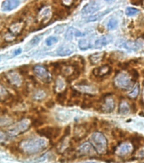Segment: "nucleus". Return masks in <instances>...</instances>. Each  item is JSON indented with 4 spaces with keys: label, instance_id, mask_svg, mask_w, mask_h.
<instances>
[{
    "label": "nucleus",
    "instance_id": "obj_1",
    "mask_svg": "<svg viewBox=\"0 0 144 163\" xmlns=\"http://www.w3.org/2000/svg\"><path fill=\"white\" fill-rule=\"evenodd\" d=\"M48 145V141L44 139L33 138L25 140L20 142L19 148L27 154H35L44 150Z\"/></svg>",
    "mask_w": 144,
    "mask_h": 163
},
{
    "label": "nucleus",
    "instance_id": "obj_2",
    "mask_svg": "<svg viewBox=\"0 0 144 163\" xmlns=\"http://www.w3.org/2000/svg\"><path fill=\"white\" fill-rule=\"evenodd\" d=\"M90 143L95 149L97 153L103 155L108 151V141L106 137L101 132H93L90 137Z\"/></svg>",
    "mask_w": 144,
    "mask_h": 163
},
{
    "label": "nucleus",
    "instance_id": "obj_3",
    "mask_svg": "<svg viewBox=\"0 0 144 163\" xmlns=\"http://www.w3.org/2000/svg\"><path fill=\"white\" fill-rule=\"evenodd\" d=\"M115 86L118 87L119 89L124 90H127L129 89H131L133 85V79L129 75L126 73H119L115 77Z\"/></svg>",
    "mask_w": 144,
    "mask_h": 163
},
{
    "label": "nucleus",
    "instance_id": "obj_4",
    "mask_svg": "<svg viewBox=\"0 0 144 163\" xmlns=\"http://www.w3.org/2000/svg\"><path fill=\"white\" fill-rule=\"evenodd\" d=\"M30 127V122L26 119H23L19 121V123L15 124L14 126H12L10 129L8 130L7 134L10 137H15L18 134L25 132L26 129H28Z\"/></svg>",
    "mask_w": 144,
    "mask_h": 163
},
{
    "label": "nucleus",
    "instance_id": "obj_5",
    "mask_svg": "<svg viewBox=\"0 0 144 163\" xmlns=\"http://www.w3.org/2000/svg\"><path fill=\"white\" fill-rule=\"evenodd\" d=\"M33 71L38 78L46 84H49L52 80V76L48 73V71L42 65H37L33 68Z\"/></svg>",
    "mask_w": 144,
    "mask_h": 163
},
{
    "label": "nucleus",
    "instance_id": "obj_6",
    "mask_svg": "<svg viewBox=\"0 0 144 163\" xmlns=\"http://www.w3.org/2000/svg\"><path fill=\"white\" fill-rule=\"evenodd\" d=\"M96 151L90 142H85L78 148V154L82 156H93L96 155Z\"/></svg>",
    "mask_w": 144,
    "mask_h": 163
},
{
    "label": "nucleus",
    "instance_id": "obj_7",
    "mask_svg": "<svg viewBox=\"0 0 144 163\" xmlns=\"http://www.w3.org/2000/svg\"><path fill=\"white\" fill-rule=\"evenodd\" d=\"M115 107V100L111 96L104 97L103 102H101L100 109L102 110L103 113H109L114 111Z\"/></svg>",
    "mask_w": 144,
    "mask_h": 163
},
{
    "label": "nucleus",
    "instance_id": "obj_8",
    "mask_svg": "<svg viewBox=\"0 0 144 163\" xmlns=\"http://www.w3.org/2000/svg\"><path fill=\"white\" fill-rule=\"evenodd\" d=\"M118 47L125 49L127 52H136L138 49L141 48V45L136 42V41H125L124 42H120L117 45Z\"/></svg>",
    "mask_w": 144,
    "mask_h": 163
},
{
    "label": "nucleus",
    "instance_id": "obj_9",
    "mask_svg": "<svg viewBox=\"0 0 144 163\" xmlns=\"http://www.w3.org/2000/svg\"><path fill=\"white\" fill-rule=\"evenodd\" d=\"M38 134L42 137L48 138V139H52V138H56L58 134L56 132H59L58 130H56L55 128H52V127H47V128H43L42 129H39L37 131Z\"/></svg>",
    "mask_w": 144,
    "mask_h": 163
},
{
    "label": "nucleus",
    "instance_id": "obj_10",
    "mask_svg": "<svg viewBox=\"0 0 144 163\" xmlns=\"http://www.w3.org/2000/svg\"><path fill=\"white\" fill-rule=\"evenodd\" d=\"M133 150V146L130 143H122L116 149V154L120 156H125L130 153H131Z\"/></svg>",
    "mask_w": 144,
    "mask_h": 163
},
{
    "label": "nucleus",
    "instance_id": "obj_11",
    "mask_svg": "<svg viewBox=\"0 0 144 163\" xmlns=\"http://www.w3.org/2000/svg\"><path fill=\"white\" fill-rule=\"evenodd\" d=\"M7 79L8 82L10 85H13L15 86H19L21 85V78L19 76V74H17L16 72H15L14 70H11L10 72L7 73Z\"/></svg>",
    "mask_w": 144,
    "mask_h": 163
},
{
    "label": "nucleus",
    "instance_id": "obj_12",
    "mask_svg": "<svg viewBox=\"0 0 144 163\" xmlns=\"http://www.w3.org/2000/svg\"><path fill=\"white\" fill-rule=\"evenodd\" d=\"M88 134V128H86L85 125L77 124L75 126V140H80L81 139H84Z\"/></svg>",
    "mask_w": 144,
    "mask_h": 163
},
{
    "label": "nucleus",
    "instance_id": "obj_13",
    "mask_svg": "<svg viewBox=\"0 0 144 163\" xmlns=\"http://www.w3.org/2000/svg\"><path fill=\"white\" fill-rule=\"evenodd\" d=\"M99 7H100V5H99L98 3L92 1L90 3H86V5L83 7V9L81 10V13L83 15H91V14H93L99 10Z\"/></svg>",
    "mask_w": 144,
    "mask_h": 163
},
{
    "label": "nucleus",
    "instance_id": "obj_14",
    "mask_svg": "<svg viewBox=\"0 0 144 163\" xmlns=\"http://www.w3.org/2000/svg\"><path fill=\"white\" fill-rule=\"evenodd\" d=\"M111 67L109 65H104L99 68H96L93 70V75L96 77H104L109 75L111 73Z\"/></svg>",
    "mask_w": 144,
    "mask_h": 163
},
{
    "label": "nucleus",
    "instance_id": "obj_15",
    "mask_svg": "<svg viewBox=\"0 0 144 163\" xmlns=\"http://www.w3.org/2000/svg\"><path fill=\"white\" fill-rule=\"evenodd\" d=\"M20 4V1H3L1 5L3 11H11L16 9Z\"/></svg>",
    "mask_w": 144,
    "mask_h": 163
},
{
    "label": "nucleus",
    "instance_id": "obj_16",
    "mask_svg": "<svg viewBox=\"0 0 144 163\" xmlns=\"http://www.w3.org/2000/svg\"><path fill=\"white\" fill-rule=\"evenodd\" d=\"M113 41V38L110 36H103L100 38L95 41V48H101L105 47L109 43H110Z\"/></svg>",
    "mask_w": 144,
    "mask_h": 163
},
{
    "label": "nucleus",
    "instance_id": "obj_17",
    "mask_svg": "<svg viewBox=\"0 0 144 163\" xmlns=\"http://www.w3.org/2000/svg\"><path fill=\"white\" fill-rule=\"evenodd\" d=\"M105 57V52H97L94 54H92L89 56V60H90V63L93 65L95 64H100L104 58Z\"/></svg>",
    "mask_w": 144,
    "mask_h": 163
},
{
    "label": "nucleus",
    "instance_id": "obj_18",
    "mask_svg": "<svg viewBox=\"0 0 144 163\" xmlns=\"http://www.w3.org/2000/svg\"><path fill=\"white\" fill-rule=\"evenodd\" d=\"M131 112V105L126 101H121L119 105V113L120 114H128Z\"/></svg>",
    "mask_w": 144,
    "mask_h": 163
},
{
    "label": "nucleus",
    "instance_id": "obj_19",
    "mask_svg": "<svg viewBox=\"0 0 144 163\" xmlns=\"http://www.w3.org/2000/svg\"><path fill=\"white\" fill-rule=\"evenodd\" d=\"M10 95L9 91L3 85L0 84V102H5L10 99Z\"/></svg>",
    "mask_w": 144,
    "mask_h": 163
},
{
    "label": "nucleus",
    "instance_id": "obj_20",
    "mask_svg": "<svg viewBox=\"0 0 144 163\" xmlns=\"http://www.w3.org/2000/svg\"><path fill=\"white\" fill-rule=\"evenodd\" d=\"M139 93H140V87H139V86L136 84V85L132 88V90L128 93V97H129L130 99L135 100V99L137 98V96L139 95Z\"/></svg>",
    "mask_w": 144,
    "mask_h": 163
},
{
    "label": "nucleus",
    "instance_id": "obj_21",
    "mask_svg": "<svg viewBox=\"0 0 144 163\" xmlns=\"http://www.w3.org/2000/svg\"><path fill=\"white\" fill-rule=\"evenodd\" d=\"M78 47L81 50H83V51H86L87 49L92 48V44L90 41H88L86 39H82V40H80L79 42H78Z\"/></svg>",
    "mask_w": 144,
    "mask_h": 163
},
{
    "label": "nucleus",
    "instance_id": "obj_22",
    "mask_svg": "<svg viewBox=\"0 0 144 163\" xmlns=\"http://www.w3.org/2000/svg\"><path fill=\"white\" fill-rule=\"evenodd\" d=\"M111 10H106V11H104V12H101V13H98V14H96V15H91L90 17H88V19H87V21H89V22H93V21H97V20H98L99 19H101L104 15L106 14H108L109 12H110Z\"/></svg>",
    "mask_w": 144,
    "mask_h": 163
},
{
    "label": "nucleus",
    "instance_id": "obj_23",
    "mask_svg": "<svg viewBox=\"0 0 144 163\" xmlns=\"http://www.w3.org/2000/svg\"><path fill=\"white\" fill-rule=\"evenodd\" d=\"M72 52H73L72 50H70V48H65V47L59 48L56 52L57 55H58V56H69V55L72 54Z\"/></svg>",
    "mask_w": 144,
    "mask_h": 163
},
{
    "label": "nucleus",
    "instance_id": "obj_24",
    "mask_svg": "<svg viewBox=\"0 0 144 163\" xmlns=\"http://www.w3.org/2000/svg\"><path fill=\"white\" fill-rule=\"evenodd\" d=\"M67 92H68V89H65L64 91L58 93L56 96V101L59 104H64L65 100H66V96H67Z\"/></svg>",
    "mask_w": 144,
    "mask_h": 163
},
{
    "label": "nucleus",
    "instance_id": "obj_25",
    "mask_svg": "<svg viewBox=\"0 0 144 163\" xmlns=\"http://www.w3.org/2000/svg\"><path fill=\"white\" fill-rule=\"evenodd\" d=\"M118 26V21L117 19L115 18H112L109 20L108 24H107V29L109 30H115Z\"/></svg>",
    "mask_w": 144,
    "mask_h": 163
},
{
    "label": "nucleus",
    "instance_id": "obj_26",
    "mask_svg": "<svg viewBox=\"0 0 144 163\" xmlns=\"http://www.w3.org/2000/svg\"><path fill=\"white\" fill-rule=\"evenodd\" d=\"M46 93L43 90H38L35 94H34V99L37 101H42L46 97Z\"/></svg>",
    "mask_w": 144,
    "mask_h": 163
},
{
    "label": "nucleus",
    "instance_id": "obj_27",
    "mask_svg": "<svg viewBox=\"0 0 144 163\" xmlns=\"http://www.w3.org/2000/svg\"><path fill=\"white\" fill-rule=\"evenodd\" d=\"M138 13H139V10L137 9H135V8H131V7H128L125 10V15L127 16H133Z\"/></svg>",
    "mask_w": 144,
    "mask_h": 163
},
{
    "label": "nucleus",
    "instance_id": "obj_28",
    "mask_svg": "<svg viewBox=\"0 0 144 163\" xmlns=\"http://www.w3.org/2000/svg\"><path fill=\"white\" fill-rule=\"evenodd\" d=\"M74 33H75V29L70 27L67 30L65 35V38L68 40V41H71L73 38V36H74Z\"/></svg>",
    "mask_w": 144,
    "mask_h": 163
},
{
    "label": "nucleus",
    "instance_id": "obj_29",
    "mask_svg": "<svg viewBox=\"0 0 144 163\" xmlns=\"http://www.w3.org/2000/svg\"><path fill=\"white\" fill-rule=\"evenodd\" d=\"M58 41V38L55 37H49L45 40V43L47 46H52L54 44H55Z\"/></svg>",
    "mask_w": 144,
    "mask_h": 163
},
{
    "label": "nucleus",
    "instance_id": "obj_30",
    "mask_svg": "<svg viewBox=\"0 0 144 163\" xmlns=\"http://www.w3.org/2000/svg\"><path fill=\"white\" fill-rule=\"evenodd\" d=\"M113 134H114V136H115V138L116 137L124 138V136H125V133L122 130H120V129H115V130H113Z\"/></svg>",
    "mask_w": 144,
    "mask_h": 163
},
{
    "label": "nucleus",
    "instance_id": "obj_31",
    "mask_svg": "<svg viewBox=\"0 0 144 163\" xmlns=\"http://www.w3.org/2000/svg\"><path fill=\"white\" fill-rule=\"evenodd\" d=\"M42 35H38V36L34 37L30 41V44H31V45H37L39 41H40V40L42 38Z\"/></svg>",
    "mask_w": 144,
    "mask_h": 163
},
{
    "label": "nucleus",
    "instance_id": "obj_32",
    "mask_svg": "<svg viewBox=\"0 0 144 163\" xmlns=\"http://www.w3.org/2000/svg\"><path fill=\"white\" fill-rule=\"evenodd\" d=\"M9 135L7 133L3 132V131H0V143H3L4 141H6L8 140Z\"/></svg>",
    "mask_w": 144,
    "mask_h": 163
},
{
    "label": "nucleus",
    "instance_id": "obj_33",
    "mask_svg": "<svg viewBox=\"0 0 144 163\" xmlns=\"http://www.w3.org/2000/svg\"><path fill=\"white\" fill-rule=\"evenodd\" d=\"M43 124V121L41 118H36L33 122H32V125L35 127H39Z\"/></svg>",
    "mask_w": 144,
    "mask_h": 163
},
{
    "label": "nucleus",
    "instance_id": "obj_34",
    "mask_svg": "<svg viewBox=\"0 0 144 163\" xmlns=\"http://www.w3.org/2000/svg\"><path fill=\"white\" fill-rule=\"evenodd\" d=\"M131 74H132V79H133V80H136V79H138L139 74H138V72L136 69H132L131 70Z\"/></svg>",
    "mask_w": 144,
    "mask_h": 163
},
{
    "label": "nucleus",
    "instance_id": "obj_35",
    "mask_svg": "<svg viewBox=\"0 0 144 163\" xmlns=\"http://www.w3.org/2000/svg\"><path fill=\"white\" fill-rule=\"evenodd\" d=\"M74 36H76V37H84V36H85V33H82V32H81L80 30L75 29Z\"/></svg>",
    "mask_w": 144,
    "mask_h": 163
},
{
    "label": "nucleus",
    "instance_id": "obj_36",
    "mask_svg": "<svg viewBox=\"0 0 144 163\" xmlns=\"http://www.w3.org/2000/svg\"><path fill=\"white\" fill-rule=\"evenodd\" d=\"M19 53H21V48H18L14 52V56H17V55H19Z\"/></svg>",
    "mask_w": 144,
    "mask_h": 163
},
{
    "label": "nucleus",
    "instance_id": "obj_37",
    "mask_svg": "<svg viewBox=\"0 0 144 163\" xmlns=\"http://www.w3.org/2000/svg\"><path fill=\"white\" fill-rule=\"evenodd\" d=\"M143 105H144V89L143 90V93H142V98H141V102H140Z\"/></svg>",
    "mask_w": 144,
    "mask_h": 163
},
{
    "label": "nucleus",
    "instance_id": "obj_38",
    "mask_svg": "<svg viewBox=\"0 0 144 163\" xmlns=\"http://www.w3.org/2000/svg\"><path fill=\"white\" fill-rule=\"evenodd\" d=\"M46 105H47V106H48V107H52L54 105V102H53L51 101V102H48V103H47Z\"/></svg>",
    "mask_w": 144,
    "mask_h": 163
},
{
    "label": "nucleus",
    "instance_id": "obj_39",
    "mask_svg": "<svg viewBox=\"0 0 144 163\" xmlns=\"http://www.w3.org/2000/svg\"><path fill=\"white\" fill-rule=\"evenodd\" d=\"M85 163H97V162H85Z\"/></svg>",
    "mask_w": 144,
    "mask_h": 163
},
{
    "label": "nucleus",
    "instance_id": "obj_40",
    "mask_svg": "<svg viewBox=\"0 0 144 163\" xmlns=\"http://www.w3.org/2000/svg\"><path fill=\"white\" fill-rule=\"evenodd\" d=\"M143 86H144V81H143Z\"/></svg>",
    "mask_w": 144,
    "mask_h": 163
},
{
    "label": "nucleus",
    "instance_id": "obj_41",
    "mask_svg": "<svg viewBox=\"0 0 144 163\" xmlns=\"http://www.w3.org/2000/svg\"><path fill=\"white\" fill-rule=\"evenodd\" d=\"M0 60H1V57H0Z\"/></svg>",
    "mask_w": 144,
    "mask_h": 163
}]
</instances>
